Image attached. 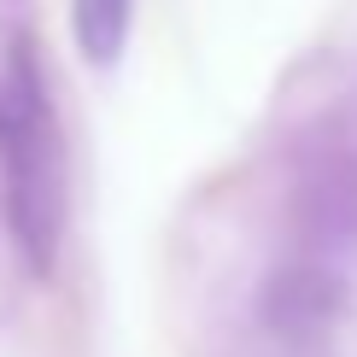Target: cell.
<instances>
[{"mask_svg": "<svg viewBox=\"0 0 357 357\" xmlns=\"http://www.w3.org/2000/svg\"><path fill=\"white\" fill-rule=\"evenodd\" d=\"M0 165H6L12 193V222H18L24 252L47 264L65 217V153H59V123L53 106L36 82V65L18 53L0 82Z\"/></svg>", "mask_w": 357, "mask_h": 357, "instance_id": "1", "label": "cell"}, {"mask_svg": "<svg viewBox=\"0 0 357 357\" xmlns=\"http://www.w3.org/2000/svg\"><path fill=\"white\" fill-rule=\"evenodd\" d=\"M129 6L135 0H70V29H77V47L94 65H112L129 41Z\"/></svg>", "mask_w": 357, "mask_h": 357, "instance_id": "2", "label": "cell"}]
</instances>
